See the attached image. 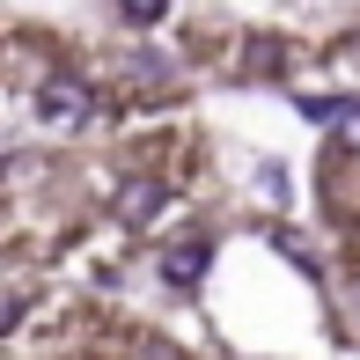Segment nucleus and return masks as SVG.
Wrapping results in <instances>:
<instances>
[{"label": "nucleus", "instance_id": "1", "mask_svg": "<svg viewBox=\"0 0 360 360\" xmlns=\"http://www.w3.org/2000/svg\"><path fill=\"white\" fill-rule=\"evenodd\" d=\"M30 103H37V118L52 125V133H74V125H89L96 96H89V81H81V74H44Z\"/></svg>", "mask_w": 360, "mask_h": 360}, {"label": "nucleus", "instance_id": "2", "mask_svg": "<svg viewBox=\"0 0 360 360\" xmlns=\"http://www.w3.org/2000/svg\"><path fill=\"white\" fill-rule=\"evenodd\" d=\"M162 206H169V184H162V176H125V184H118V221L125 228L162 221Z\"/></svg>", "mask_w": 360, "mask_h": 360}, {"label": "nucleus", "instance_id": "3", "mask_svg": "<svg viewBox=\"0 0 360 360\" xmlns=\"http://www.w3.org/2000/svg\"><path fill=\"white\" fill-rule=\"evenodd\" d=\"M206 265H214V243H169L162 250V280L169 287H199Z\"/></svg>", "mask_w": 360, "mask_h": 360}, {"label": "nucleus", "instance_id": "4", "mask_svg": "<svg viewBox=\"0 0 360 360\" xmlns=\"http://www.w3.org/2000/svg\"><path fill=\"white\" fill-rule=\"evenodd\" d=\"M272 250H287V257H294V265H302V272H309V280H316V272H323V265H316V250H309V243H302V236H287V228H272Z\"/></svg>", "mask_w": 360, "mask_h": 360}, {"label": "nucleus", "instance_id": "5", "mask_svg": "<svg viewBox=\"0 0 360 360\" xmlns=\"http://www.w3.org/2000/svg\"><path fill=\"white\" fill-rule=\"evenodd\" d=\"M118 15H125V22H162V15H169V0H118Z\"/></svg>", "mask_w": 360, "mask_h": 360}, {"label": "nucleus", "instance_id": "6", "mask_svg": "<svg viewBox=\"0 0 360 360\" xmlns=\"http://www.w3.org/2000/svg\"><path fill=\"white\" fill-rule=\"evenodd\" d=\"M338 125H346V140L360 147V96H353V103H346V118H338Z\"/></svg>", "mask_w": 360, "mask_h": 360}]
</instances>
